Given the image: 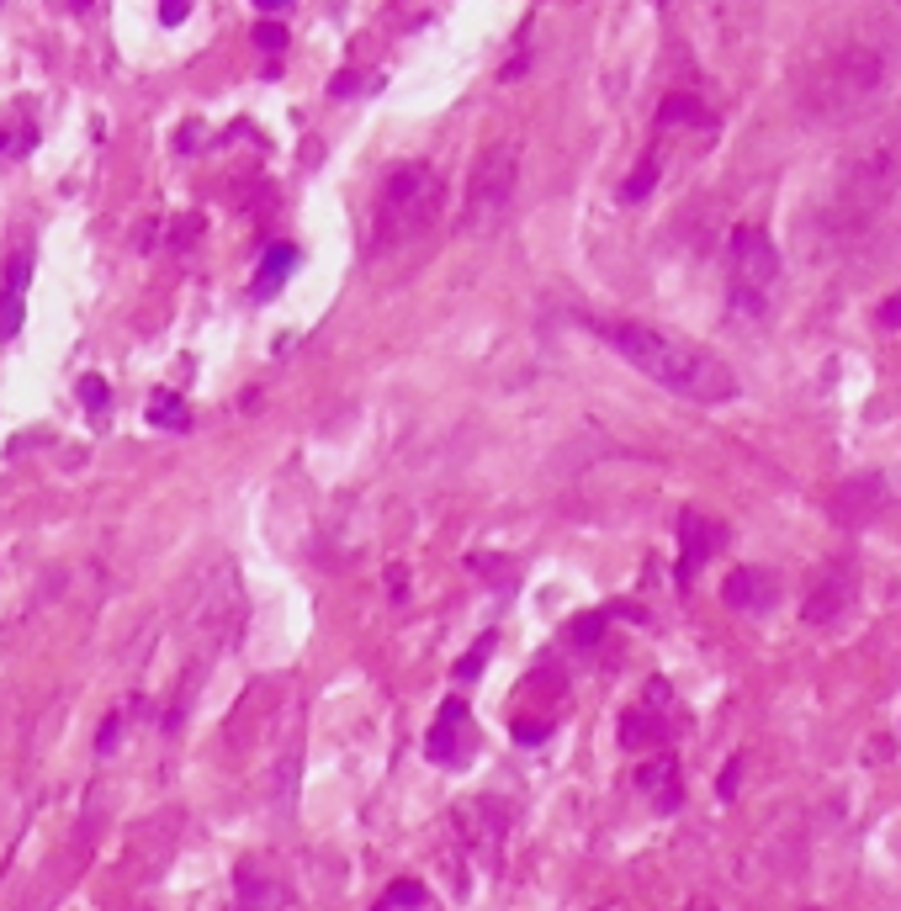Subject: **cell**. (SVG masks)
Listing matches in <instances>:
<instances>
[{
	"instance_id": "obj_2",
	"label": "cell",
	"mask_w": 901,
	"mask_h": 911,
	"mask_svg": "<svg viewBox=\"0 0 901 911\" xmlns=\"http://www.w3.org/2000/svg\"><path fill=\"white\" fill-rule=\"evenodd\" d=\"M445 213V175L435 165H403L388 175L372 213V255H388L398 244L430 234Z\"/></svg>"
},
{
	"instance_id": "obj_4",
	"label": "cell",
	"mask_w": 901,
	"mask_h": 911,
	"mask_svg": "<svg viewBox=\"0 0 901 911\" xmlns=\"http://www.w3.org/2000/svg\"><path fill=\"white\" fill-rule=\"evenodd\" d=\"M515 180H520V159L509 144H493V149L472 165V180H467V213H462V234H483L499 217L509 213L515 202Z\"/></svg>"
},
{
	"instance_id": "obj_11",
	"label": "cell",
	"mask_w": 901,
	"mask_h": 911,
	"mask_svg": "<svg viewBox=\"0 0 901 911\" xmlns=\"http://www.w3.org/2000/svg\"><path fill=\"white\" fill-rule=\"evenodd\" d=\"M149 409H155L149 419H155V424H165V430H170V424H176V430L186 424V403H180V398H170V392H155V403H149Z\"/></svg>"
},
{
	"instance_id": "obj_1",
	"label": "cell",
	"mask_w": 901,
	"mask_h": 911,
	"mask_svg": "<svg viewBox=\"0 0 901 911\" xmlns=\"http://www.w3.org/2000/svg\"><path fill=\"white\" fill-rule=\"evenodd\" d=\"M599 334L642 376H653L658 388L679 392L689 403H726V398H737V371L726 366L716 350L695 345V340H679V334L653 324H631V319H610V324H599Z\"/></svg>"
},
{
	"instance_id": "obj_6",
	"label": "cell",
	"mask_w": 901,
	"mask_h": 911,
	"mask_svg": "<svg viewBox=\"0 0 901 911\" xmlns=\"http://www.w3.org/2000/svg\"><path fill=\"white\" fill-rule=\"evenodd\" d=\"M897 175H901V154H897V149L864 154V165H859V170L849 175V186H843V202H838V213H849L854 223H859V217H870L880 202L891 196Z\"/></svg>"
},
{
	"instance_id": "obj_7",
	"label": "cell",
	"mask_w": 901,
	"mask_h": 911,
	"mask_svg": "<svg viewBox=\"0 0 901 911\" xmlns=\"http://www.w3.org/2000/svg\"><path fill=\"white\" fill-rule=\"evenodd\" d=\"M292 265H297V244H271L261 271H255V297H276L282 282L292 276Z\"/></svg>"
},
{
	"instance_id": "obj_17",
	"label": "cell",
	"mask_w": 901,
	"mask_h": 911,
	"mask_svg": "<svg viewBox=\"0 0 901 911\" xmlns=\"http://www.w3.org/2000/svg\"><path fill=\"white\" fill-rule=\"evenodd\" d=\"M69 6H75V11H86V6H90V0H69Z\"/></svg>"
},
{
	"instance_id": "obj_8",
	"label": "cell",
	"mask_w": 901,
	"mask_h": 911,
	"mask_svg": "<svg viewBox=\"0 0 901 911\" xmlns=\"http://www.w3.org/2000/svg\"><path fill=\"white\" fill-rule=\"evenodd\" d=\"M679 536H684V567H679V572L689 578V572H695V567H701L705 557L716 551V536H722V530H716V525H705L701 515H684Z\"/></svg>"
},
{
	"instance_id": "obj_13",
	"label": "cell",
	"mask_w": 901,
	"mask_h": 911,
	"mask_svg": "<svg viewBox=\"0 0 901 911\" xmlns=\"http://www.w3.org/2000/svg\"><path fill=\"white\" fill-rule=\"evenodd\" d=\"M186 11H192V0H159V22H165V27L186 22Z\"/></svg>"
},
{
	"instance_id": "obj_14",
	"label": "cell",
	"mask_w": 901,
	"mask_h": 911,
	"mask_svg": "<svg viewBox=\"0 0 901 911\" xmlns=\"http://www.w3.org/2000/svg\"><path fill=\"white\" fill-rule=\"evenodd\" d=\"M255 43H261V48H271V53H276V48L286 43V32H282V27H276V22H261V27H255Z\"/></svg>"
},
{
	"instance_id": "obj_16",
	"label": "cell",
	"mask_w": 901,
	"mask_h": 911,
	"mask_svg": "<svg viewBox=\"0 0 901 911\" xmlns=\"http://www.w3.org/2000/svg\"><path fill=\"white\" fill-rule=\"evenodd\" d=\"M255 6H261V11H276V6H286V0H255Z\"/></svg>"
},
{
	"instance_id": "obj_15",
	"label": "cell",
	"mask_w": 901,
	"mask_h": 911,
	"mask_svg": "<svg viewBox=\"0 0 901 911\" xmlns=\"http://www.w3.org/2000/svg\"><path fill=\"white\" fill-rule=\"evenodd\" d=\"M80 398H86V403H107V382H101V376L80 382Z\"/></svg>"
},
{
	"instance_id": "obj_10",
	"label": "cell",
	"mask_w": 901,
	"mask_h": 911,
	"mask_svg": "<svg viewBox=\"0 0 901 911\" xmlns=\"http://www.w3.org/2000/svg\"><path fill=\"white\" fill-rule=\"evenodd\" d=\"M653 186H658V154H647V165H637V175L620 186V196H626V202H642Z\"/></svg>"
},
{
	"instance_id": "obj_12",
	"label": "cell",
	"mask_w": 901,
	"mask_h": 911,
	"mask_svg": "<svg viewBox=\"0 0 901 911\" xmlns=\"http://www.w3.org/2000/svg\"><path fill=\"white\" fill-rule=\"evenodd\" d=\"M875 324H880V329H901V286L875 307Z\"/></svg>"
},
{
	"instance_id": "obj_3",
	"label": "cell",
	"mask_w": 901,
	"mask_h": 911,
	"mask_svg": "<svg viewBox=\"0 0 901 911\" xmlns=\"http://www.w3.org/2000/svg\"><path fill=\"white\" fill-rule=\"evenodd\" d=\"M885 86V59H880L875 48H838L827 65L812 75V86H806V111H812L816 123H838V117H849V111L870 107V96Z\"/></svg>"
},
{
	"instance_id": "obj_5",
	"label": "cell",
	"mask_w": 901,
	"mask_h": 911,
	"mask_svg": "<svg viewBox=\"0 0 901 911\" xmlns=\"http://www.w3.org/2000/svg\"><path fill=\"white\" fill-rule=\"evenodd\" d=\"M774 276H780V255H774L770 234L753 228V223H743V228L732 234V286H737V297L758 307L764 292L774 286Z\"/></svg>"
},
{
	"instance_id": "obj_9",
	"label": "cell",
	"mask_w": 901,
	"mask_h": 911,
	"mask_svg": "<svg viewBox=\"0 0 901 911\" xmlns=\"http://www.w3.org/2000/svg\"><path fill=\"white\" fill-rule=\"evenodd\" d=\"M705 117V101L701 96H684V90H674V96H663V107H658V128H701Z\"/></svg>"
}]
</instances>
